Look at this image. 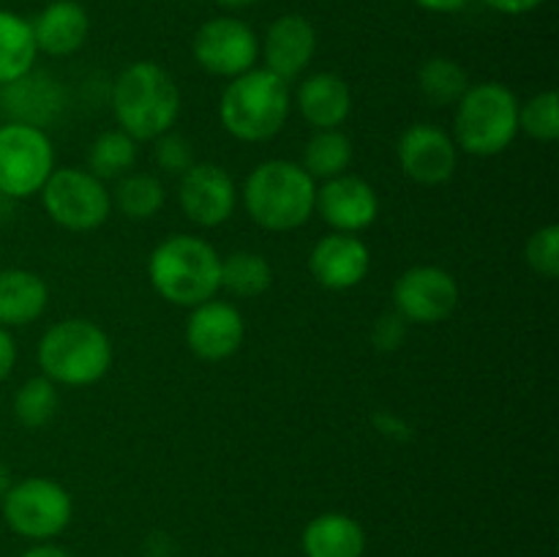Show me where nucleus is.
Instances as JSON below:
<instances>
[{"label": "nucleus", "instance_id": "nucleus-8", "mask_svg": "<svg viewBox=\"0 0 559 557\" xmlns=\"http://www.w3.org/2000/svg\"><path fill=\"white\" fill-rule=\"evenodd\" d=\"M55 169L47 131L25 123L0 126V194L25 200L41 191Z\"/></svg>", "mask_w": 559, "mask_h": 557}, {"label": "nucleus", "instance_id": "nucleus-21", "mask_svg": "<svg viewBox=\"0 0 559 557\" xmlns=\"http://www.w3.org/2000/svg\"><path fill=\"white\" fill-rule=\"evenodd\" d=\"M47 284L38 273L25 268L0 271V328H20L47 309Z\"/></svg>", "mask_w": 559, "mask_h": 557}, {"label": "nucleus", "instance_id": "nucleus-7", "mask_svg": "<svg viewBox=\"0 0 559 557\" xmlns=\"http://www.w3.org/2000/svg\"><path fill=\"white\" fill-rule=\"evenodd\" d=\"M71 495L49 478H25L11 484L3 497V519L16 535L31 541H49L71 522Z\"/></svg>", "mask_w": 559, "mask_h": 557}, {"label": "nucleus", "instance_id": "nucleus-37", "mask_svg": "<svg viewBox=\"0 0 559 557\" xmlns=\"http://www.w3.org/2000/svg\"><path fill=\"white\" fill-rule=\"evenodd\" d=\"M22 557H71V555L66 549H60V546L36 544V546H31V549H27Z\"/></svg>", "mask_w": 559, "mask_h": 557}, {"label": "nucleus", "instance_id": "nucleus-22", "mask_svg": "<svg viewBox=\"0 0 559 557\" xmlns=\"http://www.w3.org/2000/svg\"><path fill=\"white\" fill-rule=\"evenodd\" d=\"M306 557H364L366 533L347 513H320L304 530Z\"/></svg>", "mask_w": 559, "mask_h": 557}, {"label": "nucleus", "instance_id": "nucleus-18", "mask_svg": "<svg viewBox=\"0 0 559 557\" xmlns=\"http://www.w3.org/2000/svg\"><path fill=\"white\" fill-rule=\"evenodd\" d=\"M265 69L282 76L284 82L295 80L309 69L317 52V31L306 16L300 14H284L267 27L265 44Z\"/></svg>", "mask_w": 559, "mask_h": 557}, {"label": "nucleus", "instance_id": "nucleus-15", "mask_svg": "<svg viewBox=\"0 0 559 557\" xmlns=\"http://www.w3.org/2000/svg\"><path fill=\"white\" fill-rule=\"evenodd\" d=\"M320 216L331 224L336 233H360L369 227L380 213V200L371 183L358 175H338L317 189V205Z\"/></svg>", "mask_w": 559, "mask_h": 557}, {"label": "nucleus", "instance_id": "nucleus-34", "mask_svg": "<svg viewBox=\"0 0 559 557\" xmlns=\"http://www.w3.org/2000/svg\"><path fill=\"white\" fill-rule=\"evenodd\" d=\"M489 9L500 11V14H508V16H522V14H530V11H535L538 5H544L546 0H484Z\"/></svg>", "mask_w": 559, "mask_h": 557}, {"label": "nucleus", "instance_id": "nucleus-24", "mask_svg": "<svg viewBox=\"0 0 559 557\" xmlns=\"http://www.w3.org/2000/svg\"><path fill=\"white\" fill-rule=\"evenodd\" d=\"M349 162H353V142L338 129L317 131L304 153V169L314 180L338 178L349 167Z\"/></svg>", "mask_w": 559, "mask_h": 557}, {"label": "nucleus", "instance_id": "nucleus-30", "mask_svg": "<svg viewBox=\"0 0 559 557\" xmlns=\"http://www.w3.org/2000/svg\"><path fill=\"white\" fill-rule=\"evenodd\" d=\"M519 129L533 140L555 142L559 137V96L555 91L538 93L524 107H519Z\"/></svg>", "mask_w": 559, "mask_h": 557}, {"label": "nucleus", "instance_id": "nucleus-20", "mask_svg": "<svg viewBox=\"0 0 559 557\" xmlns=\"http://www.w3.org/2000/svg\"><path fill=\"white\" fill-rule=\"evenodd\" d=\"M298 109L306 123L314 126L317 131L338 129L353 109V93L342 76L333 71H320L300 82Z\"/></svg>", "mask_w": 559, "mask_h": 557}, {"label": "nucleus", "instance_id": "nucleus-29", "mask_svg": "<svg viewBox=\"0 0 559 557\" xmlns=\"http://www.w3.org/2000/svg\"><path fill=\"white\" fill-rule=\"evenodd\" d=\"M58 413V386L49 377H31L14 396V415L27 429L49 424Z\"/></svg>", "mask_w": 559, "mask_h": 557}, {"label": "nucleus", "instance_id": "nucleus-6", "mask_svg": "<svg viewBox=\"0 0 559 557\" xmlns=\"http://www.w3.org/2000/svg\"><path fill=\"white\" fill-rule=\"evenodd\" d=\"M456 147L473 156H497L519 134V102L500 82L469 85L456 104Z\"/></svg>", "mask_w": 559, "mask_h": 557}, {"label": "nucleus", "instance_id": "nucleus-31", "mask_svg": "<svg viewBox=\"0 0 559 557\" xmlns=\"http://www.w3.org/2000/svg\"><path fill=\"white\" fill-rule=\"evenodd\" d=\"M527 262L538 276L557 278L559 273V227L549 224L540 227L533 238L527 240Z\"/></svg>", "mask_w": 559, "mask_h": 557}, {"label": "nucleus", "instance_id": "nucleus-10", "mask_svg": "<svg viewBox=\"0 0 559 557\" xmlns=\"http://www.w3.org/2000/svg\"><path fill=\"white\" fill-rule=\"evenodd\" d=\"M191 52L207 74L233 80L254 69L260 42H257V33L238 16H216L194 33Z\"/></svg>", "mask_w": 559, "mask_h": 557}, {"label": "nucleus", "instance_id": "nucleus-5", "mask_svg": "<svg viewBox=\"0 0 559 557\" xmlns=\"http://www.w3.org/2000/svg\"><path fill=\"white\" fill-rule=\"evenodd\" d=\"M38 366L55 386H93L112 366V344L96 322L63 320L41 336Z\"/></svg>", "mask_w": 559, "mask_h": 557}, {"label": "nucleus", "instance_id": "nucleus-33", "mask_svg": "<svg viewBox=\"0 0 559 557\" xmlns=\"http://www.w3.org/2000/svg\"><path fill=\"white\" fill-rule=\"evenodd\" d=\"M404 333H407V320L399 311H393V315L377 317L374 328H371V342L377 349H399V344L404 342Z\"/></svg>", "mask_w": 559, "mask_h": 557}, {"label": "nucleus", "instance_id": "nucleus-14", "mask_svg": "<svg viewBox=\"0 0 559 557\" xmlns=\"http://www.w3.org/2000/svg\"><path fill=\"white\" fill-rule=\"evenodd\" d=\"M246 325L240 311L224 300H205L194 306L186 325L189 349L202 360H224L243 344Z\"/></svg>", "mask_w": 559, "mask_h": 557}, {"label": "nucleus", "instance_id": "nucleus-17", "mask_svg": "<svg viewBox=\"0 0 559 557\" xmlns=\"http://www.w3.org/2000/svg\"><path fill=\"white\" fill-rule=\"evenodd\" d=\"M369 246L353 233L325 235L309 257L311 276L328 289L358 287L369 273Z\"/></svg>", "mask_w": 559, "mask_h": 557}, {"label": "nucleus", "instance_id": "nucleus-2", "mask_svg": "<svg viewBox=\"0 0 559 557\" xmlns=\"http://www.w3.org/2000/svg\"><path fill=\"white\" fill-rule=\"evenodd\" d=\"M147 276L164 300L194 309L222 289V257L207 240L173 235L153 249Z\"/></svg>", "mask_w": 559, "mask_h": 557}, {"label": "nucleus", "instance_id": "nucleus-32", "mask_svg": "<svg viewBox=\"0 0 559 557\" xmlns=\"http://www.w3.org/2000/svg\"><path fill=\"white\" fill-rule=\"evenodd\" d=\"M156 164L164 173L183 175L186 169L194 164V153H191V142L180 134H162L156 140Z\"/></svg>", "mask_w": 559, "mask_h": 557}, {"label": "nucleus", "instance_id": "nucleus-19", "mask_svg": "<svg viewBox=\"0 0 559 557\" xmlns=\"http://www.w3.org/2000/svg\"><path fill=\"white\" fill-rule=\"evenodd\" d=\"M31 27L38 52L66 58V55H74L85 44L87 33H91V20H87V11L76 0H52L31 22Z\"/></svg>", "mask_w": 559, "mask_h": 557}, {"label": "nucleus", "instance_id": "nucleus-11", "mask_svg": "<svg viewBox=\"0 0 559 557\" xmlns=\"http://www.w3.org/2000/svg\"><path fill=\"white\" fill-rule=\"evenodd\" d=\"M393 304L407 322L435 325L456 311L459 284L445 268L415 265L393 284Z\"/></svg>", "mask_w": 559, "mask_h": 557}, {"label": "nucleus", "instance_id": "nucleus-23", "mask_svg": "<svg viewBox=\"0 0 559 557\" xmlns=\"http://www.w3.org/2000/svg\"><path fill=\"white\" fill-rule=\"evenodd\" d=\"M36 38L25 16L0 9V85L20 80L36 66Z\"/></svg>", "mask_w": 559, "mask_h": 557}, {"label": "nucleus", "instance_id": "nucleus-13", "mask_svg": "<svg viewBox=\"0 0 559 557\" xmlns=\"http://www.w3.org/2000/svg\"><path fill=\"white\" fill-rule=\"evenodd\" d=\"M180 208L200 227H218L235 211V183L218 164H191L180 175Z\"/></svg>", "mask_w": 559, "mask_h": 557}, {"label": "nucleus", "instance_id": "nucleus-25", "mask_svg": "<svg viewBox=\"0 0 559 557\" xmlns=\"http://www.w3.org/2000/svg\"><path fill=\"white\" fill-rule=\"evenodd\" d=\"M418 87L429 104H435V107H451V104L462 102L464 93L469 91V76L456 60L431 58L420 66Z\"/></svg>", "mask_w": 559, "mask_h": 557}, {"label": "nucleus", "instance_id": "nucleus-12", "mask_svg": "<svg viewBox=\"0 0 559 557\" xmlns=\"http://www.w3.org/2000/svg\"><path fill=\"white\" fill-rule=\"evenodd\" d=\"M459 147L451 134L437 126L415 123L399 140V162L407 178L424 186H440L456 173Z\"/></svg>", "mask_w": 559, "mask_h": 557}, {"label": "nucleus", "instance_id": "nucleus-1", "mask_svg": "<svg viewBox=\"0 0 559 557\" xmlns=\"http://www.w3.org/2000/svg\"><path fill=\"white\" fill-rule=\"evenodd\" d=\"M243 202L249 216L271 233L304 227L317 205V180L287 158L262 162L246 178Z\"/></svg>", "mask_w": 559, "mask_h": 557}, {"label": "nucleus", "instance_id": "nucleus-16", "mask_svg": "<svg viewBox=\"0 0 559 557\" xmlns=\"http://www.w3.org/2000/svg\"><path fill=\"white\" fill-rule=\"evenodd\" d=\"M0 107L5 109L11 123L44 129L60 118L66 107V93L47 71L31 69L20 80L0 85Z\"/></svg>", "mask_w": 559, "mask_h": 557}, {"label": "nucleus", "instance_id": "nucleus-3", "mask_svg": "<svg viewBox=\"0 0 559 557\" xmlns=\"http://www.w3.org/2000/svg\"><path fill=\"white\" fill-rule=\"evenodd\" d=\"M112 109L126 134L134 140H158L178 120L180 91L162 66L140 60L115 80Z\"/></svg>", "mask_w": 559, "mask_h": 557}, {"label": "nucleus", "instance_id": "nucleus-28", "mask_svg": "<svg viewBox=\"0 0 559 557\" xmlns=\"http://www.w3.org/2000/svg\"><path fill=\"white\" fill-rule=\"evenodd\" d=\"M115 202L129 218H153L164 205V186L156 175H126L115 189Z\"/></svg>", "mask_w": 559, "mask_h": 557}, {"label": "nucleus", "instance_id": "nucleus-9", "mask_svg": "<svg viewBox=\"0 0 559 557\" xmlns=\"http://www.w3.org/2000/svg\"><path fill=\"white\" fill-rule=\"evenodd\" d=\"M41 202L55 224L74 233L102 227L112 208V197L102 180L74 167L52 169L47 183L41 186Z\"/></svg>", "mask_w": 559, "mask_h": 557}, {"label": "nucleus", "instance_id": "nucleus-4", "mask_svg": "<svg viewBox=\"0 0 559 557\" xmlns=\"http://www.w3.org/2000/svg\"><path fill=\"white\" fill-rule=\"evenodd\" d=\"M222 126L243 142H265L282 131L289 115V87L267 69L233 76L218 104Z\"/></svg>", "mask_w": 559, "mask_h": 557}, {"label": "nucleus", "instance_id": "nucleus-38", "mask_svg": "<svg viewBox=\"0 0 559 557\" xmlns=\"http://www.w3.org/2000/svg\"><path fill=\"white\" fill-rule=\"evenodd\" d=\"M9 489H11V470H9V464L0 459V500H3L5 491Z\"/></svg>", "mask_w": 559, "mask_h": 557}, {"label": "nucleus", "instance_id": "nucleus-27", "mask_svg": "<svg viewBox=\"0 0 559 557\" xmlns=\"http://www.w3.org/2000/svg\"><path fill=\"white\" fill-rule=\"evenodd\" d=\"M136 162V140L126 134L123 129L104 131L102 137H96V142L91 145V173L98 180L104 178H120V175L129 173Z\"/></svg>", "mask_w": 559, "mask_h": 557}, {"label": "nucleus", "instance_id": "nucleus-26", "mask_svg": "<svg viewBox=\"0 0 559 557\" xmlns=\"http://www.w3.org/2000/svg\"><path fill=\"white\" fill-rule=\"evenodd\" d=\"M273 284V268L257 251H235L222 260V287L238 298H257Z\"/></svg>", "mask_w": 559, "mask_h": 557}, {"label": "nucleus", "instance_id": "nucleus-39", "mask_svg": "<svg viewBox=\"0 0 559 557\" xmlns=\"http://www.w3.org/2000/svg\"><path fill=\"white\" fill-rule=\"evenodd\" d=\"M216 3L224 5V9L238 11V9H249V5H254L257 0H216Z\"/></svg>", "mask_w": 559, "mask_h": 557}, {"label": "nucleus", "instance_id": "nucleus-36", "mask_svg": "<svg viewBox=\"0 0 559 557\" xmlns=\"http://www.w3.org/2000/svg\"><path fill=\"white\" fill-rule=\"evenodd\" d=\"M415 3L435 14H453V11H462L469 0H415Z\"/></svg>", "mask_w": 559, "mask_h": 557}, {"label": "nucleus", "instance_id": "nucleus-35", "mask_svg": "<svg viewBox=\"0 0 559 557\" xmlns=\"http://www.w3.org/2000/svg\"><path fill=\"white\" fill-rule=\"evenodd\" d=\"M14 360H16V344L11 339V333L5 328H0V382L11 375L14 369Z\"/></svg>", "mask_w": 559, "mask_h": 557}]
</instances>
